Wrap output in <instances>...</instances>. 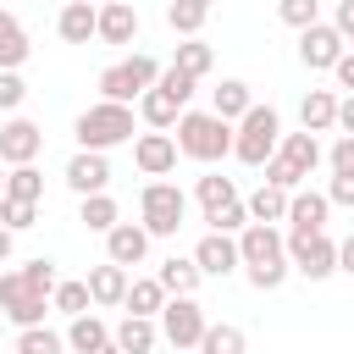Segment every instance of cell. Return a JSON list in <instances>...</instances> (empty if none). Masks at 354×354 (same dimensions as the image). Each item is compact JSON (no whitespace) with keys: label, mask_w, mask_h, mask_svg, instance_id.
<instances>
[{"label":"cell","mask_w":354,"mask_h":354,"mask_svg":"<svg viewBox=\"0 0 354 354\" xmlns=\"http://www.w3.org/2000/svg\"><path fill=\"white\" fill-rule=\"evenodd\" d=\"M66 188L83 199V194H105L111 188V155H100V149H77L72 160H66Z\"/></svg>","instance_id":"obj_14"},{"label":"cell","mask_w":354,"mask_h":354,"mask_svg":"<svg viewBox=\"0 0 354 354\" xmlns=\"http://www.w3.org/2000/svg\"><path fill=\"white\" fill-rule=\"evenodd\" d=\"M50 310H61L66 321H72V315H83V310H94L88 282H83V277H61V282H55V293H50Z\"/></svg>","instance_id":"obj_33"},{"label":"cell","mask_w":354,"mask_h":354,"mask_svg":"<svg viewBox=\"0 0 354 354\" xmlns=\"http://www.w3.org/2000/svg\"><path fill=\"white\" fill-rule=\"evenodd\" d=\"M94 22H100V6L94 0H66L61 17H55V33H61V44H88L94 39Z\"/></svg>","instance_id":"obj_21"},{"label":"cell","mask_w":354,"mask_h":354,"mask_svg":"<svg viewBox=\"0 0 354 354\" xmlns=\"http://www.w3.org/2000/svg\"><path fill=\"white\" fill-rule=\"evenodd\" d=\"M288 243V266L304 277V282H326L337 277V243L326 232H282Z\"/></svg>","instance_id":"obj_9"},{"label":"cell","mask_w":354,"mask_h":354,"mask_svg":"<svg viewBox=\"0 0 354 354\" xmlns=\"http://www.w3.org/2000/svg\"><path fill=\"white\" fill-rule=\"evenodd\" d=\"M205 221H210V232H243L249 227V210H243V199H232V205L205 210Z\"/></svg>","instance_id":"obj_41"},{"label":"cell","mask_w":354,"mask_h":354,"mask_svg":"<svg viewBox=\"0 0 354 354\" xmlns=\"http://www.w3.org/2000/svg\"><path fill=\"white\" fill-rule=\"evenodd\" d=\"M6 194L39 205V199H44V171H39L33 160H28V166H6Z\"/></svg>","instance_id":"obj_36"},{"label":"cell","mask_w":354,"mask_h":354,"mask_svg":"<svg viewBox=\"0 0 354 354\" xmlns=\"http://www.w3.org/2000/svg\"><path fill=\"white\" fill-rule=\"evenodd\" d=\"M194 6H205V11H210V6H216V0H194Z\"/></svg>","instance_id":"obj_53"},{"label":"cell","mask_w":354,"mask_h":354,"mask_svg":"<svg viewBox=\"0 0 354 354\" xmlns=\"http://www.w3.org/2000/svg\"><path fill=\"white\" fill-rule=\"evenodd\" d=\"M28 55H33V44H28V28H22V17L0 6V66L22 72V61H28Z\"/></svg>","instance_id":"obj_23"},{"label":"cell","mask_w":354,"mask_h":354,"mask_svg":"<svg viewBox=\"0 0 354 354\" xmlns=\"http://www.w3.org/2000/svg\"><path fill=\"white\" fill-rule=\"evenodd\" d=\"M332 28L343 33V44H354V0H337V11H332Z\"/></svg>","instance_id":"obj_47"},{"label":"cell","mask_w":354,"mask_h":354,"mask_svg":"<svg viewBox=\"0 0 354 354\" xmlns=\"http://www.w3.org/2000/svg\"><path fill=\"white\" fill-rule=\"evenodd\" d=\"M17 354H66V332H55V326H17V343H11Z\"/></svg>","instance_id":"obj_32"},{"label":"cell","mask_w":354,"mask_h":354,"mask_svg":"<svg viewBox=\"0 0 354 354\" xmlns=\"http://www.w3.org/2000/svg\"><path fill=\"white\" fill-rule=\"evenodd\" d=\"M238 271H243L249 288H260V293H277V288L293 277L288 243H282V232H277L271 221H249V227L238 232Z\"/></svg>","instance_id":"obj_1"},{"label":"cell","mask_w":354,"mask_h":354,"mask_svg":"<svg viewBox=\"0 0 354 354\" xmlns=\"http://www.w3.org/2000/svg\"><path fill=\"white\" fill-rule=\"evenodd\" d=\"M194 199H199V210H216V205H232V199H243V194H238V183H232V177L205 171V177L194 183Z\"/></svg>","instance_id":"obj_35"},{"label":"cell","mask_w":354,"mask_h":354,"mask_svg":"<svg viewBox=\"0 0 354 354\" xmlns=\"http://www.w3.org/2000/svg\"><path fill=\"white\" fill-rule=\"evenodd\" d=\"M171 66H183L188 77H210V66H216V50H210V44H205V39L194 33V39H183V44H177Z\"/></svg>","instance_id":"obj_34"},{"label":"cell","mask_w":354,"mask_h":354,"mask_svg":"<svg viewBox=\"0 0 354 354\" xmlns=\"http://www.w3.org/2000/svg\"><path fill=\"white\" fill-rule=\"evenodd\" d=\"M0 221H6L11 232H28V227L39 221V205H33V199H11V194H0Z\"/></svg>","instance_id":"obj_39"},{"label":"cell","mask_w":354,"mask_h":354,"mask_svg":"<svg viewBox=\"0 0 354 354\" xmlns=\"http://www.w3.org/2000/svg\"><path fill=\"white\" fill-rule=\"evenodd\" d=\"M205 17H210V11L194 6V0H171V6H166V28H171L177 39H194V33L205 28Z\"/></svg>","instance_id":"obj_37"},{"label":"cell","mask_w":354,"mask_h":354,"mask_svg":"<svg viewBox=\"0 0 354 354\" xmlns=\"http://www.w3.org/2000/svg\"><path fill=\"white\" fill-rule=\"evenodd\" d=\"M171 138H177V155L199 160V166H216L232 155V122H221L216 111H183Z\"/></svg>","instance_id":"obj_3"},{"label":"cell","mask_w":354,"mask_h":354,"mask_svg":"<svg viewBox=\"0 0 354 354\" xmlns=\"http://www.w3.org/2000/svg\"><path fill=\"white\" fill-rule=\"evenodd\" d=\"M111 343H116L122 354H155L160 326H155V315H122V321L111 326Z\"/></svg>","instance_id":"obj_20"},{"label":"cell","mask_w":354,"mask_h":354,"mask_svg":"<svg viewBox=\"0 0 354 354\" xmlns=\"http://www.w3.org/2000/svg\"><path fill=\"white\" fill-rule=\"evenodd\" d=\"M6 354H17V348H6Z\"/></svg>","instance_id":"obj_55"},{"label":"cell","mask_w":354,"mask_h":354,"mask_svg":"<svg viewBox=\"0 0 354 354\" xmlns=\"http://www.w3.org/2000/svg\"><path fill=\"white\" fill-rule=\"evenodd\" d=\"M0 194H6V160H0Z\"/></svg>","instance_id":"obj_52"},{"label":"cell","mask_w":354,"mask_h":354,"mask_svg":"<svg viewBox=\"0 0 354 354\" xmlns=\"http://www.w3.org/2000/svg\"><path fill=\"white\" fill-rule=\"evenodd\" d=\"M77 221H83L88 232H100V238H105V232L122 221V205L111 199V188H105V194H83V199H77Z\"/></svg>","instance_id":"obj_25"},{"label":"cell","mask_w":354,"mask_h":354,"mask_svg":"<svg viewBox=\"0 0 354 354\" xmlns=\"http://www.w3.org/2000/svg\"><path fill=\"white\" fill-rule=\"evenodd\" d=\"M199 354H249V337H243V326H232V321H210V326L199 332Z\"/></svg>","instance_id":"obj_31"},{"label":"cell","mask_w":354,"mask_h":354,"mask_svg":"<svg viewBox=\"0 0 354 354\" xmlns=\"http://www.w3.org/2000/svg\"><path fill=\"white\" fill-rule=\"evenodd\" d=\"M88 299L100 304V310H116L122 299H127V282H133V271L127 266H116V260H100V266H88Z\"/></svg>","instance_id":"obj_19"},{"label":"cell","mask_w":354,"mask_h":354,"mask_svg":"<svg viewBox=\"0 0 354 354\" xmlns=\"http://www.w3.org/2000/svg\"><path fill=\"white\" fill-rule=\"evenodd\" d=\"M44 310H50V299H44L39 288H28L17 266H11V271H0V315H6L11 326H39V321H44Z\"/></svg>","instance_id":"obj_10"},{"label":"cell","mask_w":354,"mask_h":354,"mask_svg":"<svg viewBox=\"0 0 354 354\" xmlns=\"http://www.w3.org/2000/svg\"><path fill=\"white\" fill-rule=\"evenodd\" d=\"M155 88H166V94L188 111V100H194V88H199V77H188L183 66H171V61H166V66H160V77H155Z\"/></svg>","instance_id":"obj_38"},{"label":"cell","mask_w":354,"mask_h":354,"mask_svg":"<svg viewBox=\"0 0 354 354\" xmlns=\"http://www.w3.org/2000/svg\"><path fill=\"white\" fill-rule=\"evenodd\" d=\"M133 133H138V111H133V105H116V100H94V105L77 111V122H72L77 149H100V155L133 144Z\"/></svg>","instance_id":"obj_2"},{"label":"cell","mask_w":354,"mask_h":354,"mask_svg":"<svg viewBox=\"0 0 354 354\" xmlns=\"http://www.w3.org/2000/svg\"><path fill=\"white\" fill-rule=\"evenodd\" d=\"M277 138H282V116H277V105H249L238 122H232V160H243V166H266L271 155H277Z\"/></svg>","instance_id":"obj_5"},{"label":"cell","mask_w":354,"mask_h":354,"mask_svg":"<svg viewBox=\"0 0 354 354\" xmlns=\"http://www.w3.org/2000/svg\"><path fill=\"white\" fill-rule=\"evenodd\" d=\"M133 111H138V122H144V127H155V133H171V127H177V116H183V105H177L166 88H144V94L133 100Z\"/></svg>","instance_id":"obj_22"},{"label":"cell","mask_w":354,"mask_h":354,"mask_svg":"<svg viewBox=\"0 0 354 354\" xmlns=\"http://www.w3.org/2000/svg\"><path fill=\"white\" fill-rule=\"evenodd\" d=\"M337 133H354V94L337 100Z\"/></svg>","instance_id":"obj_48"},{"label":"cell","mask_w":354,"mask_h":354,"mask_svg":"<svg viewBox=\"0 0 354 354\" xmlns=\"http://www.w3.org/2000/svg\"><path fill=\"white\" fill-rule=\"evenodd\" d=\"M88 354H122V348H116V343H100V348H88Z\"/></svg>","instance_id":"obj_51"},{"label":"cell","mask_w":354,"mask_h":354,"mask_svg":"<svg viewBox=\"0 0 354 354\" xmlns=\"http://www.w3.org/2000/svg\"><path fill=\"white\" fill-rule=\"evenodd\" d=\"M138 6L133 0H111V6H100V22H94V39L100 44H138Z\"/></svg>","instance_id":"obj_18"},{"label":"cell","mask_w":354,"mask_h":354,"mask_svg":"<svg viewBox=\"0 0 354 354\" xmlns=\"http://www.w3.org/2000/svg\"><path fill=\"white\" fill-rule=\"evenodd\" d=\"M299 122H304L310 133H332V127H337V94H332V88H310V94L299 100Z\"/></svg>","instance_id":"obj_24"},{"label":"cell","mask_w":354,"mask_h":354,"mask_svg":"<svg viewBox=\"0 0 354 354\" xmlns=\"http://www.w3.org/2000/svg\"><path fill=\"white\" fill-rule=\"evenodd\" d=\"M39 149H44V127L39 122H28V116H6L0 122V160L6 166H28V160H39Z\"/></svg>","instance_id":"obj_11"},{"label":"cell","mask_w":354,"mask_h":354,"mask_svg":"<svg viewBox=\"0 0 354 354\" xmlns=\"http://www.w3.org/2000/svg\"><path fill=\"white\" fill-rule=\"evenodd\" d=\"M326 171H332V177H354V133H343V138L326 149Z\"/></svg>","instance_id":"obj_44"},{"label":"cell","mask_w":354,"mask_h":354,"mask_svg":"<svg viewBox=\"0 0 354 354\" xmlns=\"http://www.w3.org/2000/svg\"><path fill=\"white\" fill-rule=\"evenodd\" d=\"M155 77H160V61H155V55H144V50H133L127 61H111V66L94 77V88H100V100L133 105L144 88H155Z\"/></svg>","instance_id":"obj_7"},{"label":"cell","mask_w":354,"mask_h":354,"mask_svg":"<svg viewBox=\"0 0 354 354\" xmlns=\"http://www.w3.org/2000/svg\"><path fill=\"white\" fill-rule=\"evenodd\" d=\"M277 17L299 33V28H310V22H321V0H277Z\"/></svg>","instance_id":"obj_43"},{"label":"cell","mask_w":354,"mask_h":354,"mask_svg":"<svg viewBox=\"0 0 354 354\" xmlns=\"http://www.w3.org/2000/svg\"><path fill=\"white\" fill-rule=\"evenodd\" d=\"M326 216H332L326 188H293L288 194V232H326Z\"/></svg>","instance_id":"obj_15"},{"label":"cell","mask_w":354,"mask_h":354,"mask_svg":"<svg viewBox=\"0 0 354 354\" xmlns=\"http://www.w3.org/2000/svg\"><path fill=\"white\" fill-rule=\"evenodd\" d=\"M17 271H22V282H28V288H39L44 299H50V293H55V282H61L55 260H44V254H39V260H28V266H17Z\"/></svg>","instance_id":"obj_42"},{"label":"cell","mask_w":354,"mask_h":354,"mask_svg":"<svg viewBox=\"0 0 354 354\" xmlns=\"http://www.w3.org/2000/svg\"><path fill=\"white\" fill-rule=\"evenodd\" d=\"M100 343H111V326H105L94 310H83V315L66 321V348H72V354H88V348H100Z\"/></svg>","instance_id":"obj_27"},{"label":"cell","mask_w":354,"mask_h":354,"mask_svg":"<svg viewBox=\"0 0 354 354\" xmlns=\"http://www.w3.org/2000/svg\"><path fill=\"white\" fill-rule=\"evenodd\" d=\"M243 210H249V221H288V194L282 188H271V183H260L254 194H243Z\"/></svg>","instance_id":"obj_28"},{"label":"cell","mask_w":354,"mask_h":354,"mask_svg":"<svg viewBox=\"0 0 354 354\" xmlns=\"http://www.w3.org/2000/svg\"><path fill=\"white\" fill-rule=\"evenodd\" d=\"M194 266H199V277H232L238 271V232H205L194 243Z\"/></svg>","instance_id":"obj_17"},{"label":"cell","mask_w":354,"mask_h":354,"mask_svg":"<svg viewBox=\"0 0 354 354\" xmlns=\"http://www.w3.org/2000/svg\"><path fill=\"white\" fill-rule=\"evenodd\" d=\"M149 243H155V238L144 232V221H116V227L105 232V260H116V266L133 271V266L149 260Z\"/></svg>","instance_id":"obj_16"},{"label":"cell","mask_w":354,"mask_h":354,"mask_svg":"<svg viewBox=\"0 0 354 354\" xmlns=\"http://www.w3.org/2000/svg\"><path fill=\"white\" fill-rule=\"evenodd\" d=\"M133 166L144 171V177H166V171H177V138L171 133H133Z\"/></svg>","instance_id":"obj_13"},{"label":"cell","mask_w":354,"mask_h":354,"mask_svg":"<svg viewBox=\"0 0 354 354\" xmlns=\"http://www.w3.org/2000/svg\"><path fill=\"white\" fill-rule=\"evenodd\" d=\"M155 277H160V288H166V293H199V282H205V277H199V266H194V254H171V260H160V271H155Z\"/></svg>","instance_id":"obj_29"},{"label":"cell","mask_w":354,"mask_h":354,"mask_svg":"<svg viewBox=\"0 0 354 354\" xmlns=\"http://www.w3.org/2000/svg\"><path fill=\"white\" fill-rule=\"evenodd\" d=\"M138 221H144L149 238H177V227L188 221V194L166 177H149L138 188Z\"/></svg>","instance_id":"obj_6"},{"label":"cell","mask_w":354,"mask_h":354,"mask_svg":"<svg viewBox=\"0 0 354 354\" xmlns=\"http://www.w3.org/2000/svg\"><path fill=\"white\" fill-rule=\"evenodd\" d=\"M22 100H28V77L11 72V66H0V116H17Z\"/></svg>","instance_id":"obj_40"},{"label":"cell","mask_w":354,"mask_h":354,"mask_svg":"<svg viewBox=\"0 0 354 354\" xmlns=\"http://www.w3.org/2000/svg\"><path fill=\"white\" fill-rule=\"evenodd\" d=\"M348 44H343V33L332 28V22H310V28H299V61L310 66V72H332V61L343 55Z\"/></svg>","instance_id":"obj_12"},{"label":"cell","mask_w":354,"mask_h":354,"mask_svg":"<svg viewBox=\"0 0 354 354\" xmlns=\"http://www.w3.org/2000/svg\"><path fill=\"white\" fill-rule=\"evenodd\" d=\"M337 271H348V277H354V232L337 243Z\"/></svg>","instance_id":"obj_49"},{"label":"cell","mask_w":354,"mask_h":354,"mask_svg":"<svg viewBox=\"0 0 354 354\" xmlns=\"http://www.w3.org/2000/svg\"><path fill=\"white\" fill-rule=\"evenodd\" d=\"M155 326H160V337H166L171 348H199V332L210 326V315H205V304H199L194 293H166Z\"/></svg>","instance_id":"obj_8"},{"label":"cell","mask_w":354,"mask_h":354,"mask_svg":"<svg viewBox=\"0 0 354 354\" xmlns=\"http://www.w3.org/2000/svg\"><path fill=\"white\" fill-rule=\"evenodd\" d=\"M160 304H166L160 277H133V282H127V299H122L127 315H160Z\"/></svg>","instance_id":"obj_30"},{"label":"cell","mask_w":354,"mask_h":354,"mask_svg":"<svg viewBox=\"0 0 354 354\" xmlns=\"http://www.w3.org/2000/svg\"><path fill=\"white\" fill-rule=\"evenodd\" d=\"M321 160H326V149H321V133L299 127V133H282V138H277V155H271L260 171H266V183H271V188L293 194V188H304V177H310Z\"/></svg>","instance_id":"obj_4"},{"label":"cell","mask_w":354,"mask_h":354,"mask_svg":"<svg viewBox=\"0 0 354 354\" xmlns=\"http://www.w3.org/2000/svg\"><path fill=\"white\" fill-rule=\"evenodd\" d=\"M94 6H111V0H94Z\"/></svg>","instance_id":"obj_54"},{"label":"cell","mask_w":354,"mask_h":354,"mask_svg":"<svg viewBox=\"0 0 354 354\" xmlns=\"http://www.w3.org/2000/svg\"><path fill=\"white\" fill-rule=\"evenodd\" d=\"M11 249H17V232H11V227H6V221H0V266H6V260H11Z\"/></svg>","instance_id":"obj_50"},{"label":"cell","mask_w":354,"mask_h":354,"mask_svg":"<svg viewBox=\"0 0 354 354\" xmlns=\"http://www.w3.org/2000/svg\"><path fill=\"white\" fill-rule=\"evenodd\" d=\"M249 105H254V88H249L243 77H221V88L210 94V111H216L221 122H238Z\"/></svg>","instance_id":"obj_26"},{"label":"cell","mask_w":354,"mask_h":354,"mask_svg":"<svg viewBox=\"0 0 354 354\" xmlns=\"http://www.w3.org/2000/svg\"><path fill=\"white\" fill-rule=\"evenodd\" d=\"M332 77H337V88H343V94H354V50H343V55L332 61Z\"/></svg>","instance_id":"obj_46"},{"label":"cell","mask_w":354,"mask_h":354,"mask_svg":"<svg viewBox=\"0 0 354 354\" xmlns=\"http://www.w3.org/2000/svg\"><path fill=\"white\" fill-rule=\"evenodd\" d=\"M326 199H332V210H337V205L354 210V177H332V183H326Z\"/></svg>","instance_id":"obj_45"}]
</instances>
